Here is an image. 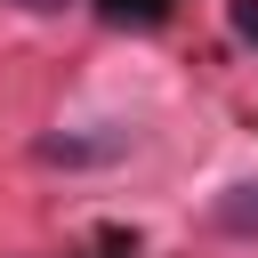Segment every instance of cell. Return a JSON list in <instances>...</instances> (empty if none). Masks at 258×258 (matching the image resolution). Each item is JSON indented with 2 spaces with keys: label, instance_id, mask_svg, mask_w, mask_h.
<instances>
[{
  "label": "cell",
  "instance_id": "2",
  "mask_svg": "<svg viewBox=\"0 0 258 258\" xmlns=\"http://www.w3.org/2000/svg\"><path fill=\"white\" fill-rule=\"evenodd\" d=\"M105 16H113V24H161L169 0H105Z\"/></svg>",
  "mask_w": 258,
  "mask_h": 258
},
{
  "label": "cell",
  "instance_id": "4",
  "mask_svg": "<svg viewBox=\"0 0 258 258\" xmlns=\"http://www.w3.org/2000/svg\"><path fill=\"white\" fill-rule=\"evenodd\" d=\"M24 8H64V0H24Z\"/></svg>",
  "mask_w": 258,
  "mask_h": 258
},
{
  "label": "cell",
  "instance_id": "1",
  "mask_svg": "<svg viewBox=\"0 0 258 258\" xmlns=\"http://www.w3.org/2000/svg\"><path fill=\"white\" fill-rule=\"evenodd\" d=\"M210 226H218V234H234V242H258V177L226 185V194L210 202Z\"/></svg>",
  "mask_w": 258,
  "mask_h": 258
},
{
  "label": "cell",
  "instance_id": "3",
  "mask_svg": "<svg viewBox=\"0 0 258 258\" xmlns=\"http://www.w3.org/2000/svg\"><path fill=\"white\" fill-rule=\"evenodd\" d=\"M234 32H242V40H258V0H234Z\"/></svg>",
  "mask_w": 258,
  "mask_h": 258
}]
</instances>
